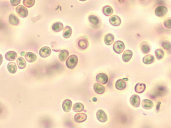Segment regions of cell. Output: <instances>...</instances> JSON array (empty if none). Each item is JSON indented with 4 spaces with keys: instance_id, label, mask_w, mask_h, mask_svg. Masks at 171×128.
<instances>
[{
    "instance_id": "21",
    "label": "cell",
    "mask_w": 171,
    "mask_h": 128,
    "mask_svg": "<svg viewBox=\"0 0 171 128\" xmlns=\"http://www.w3.org/2000/svg\"><path fill=\"white\" fill-rule=\"evenodd\" d=\"M52 29L53 30V31L56 32H60L64 29V25L61 22H56L52 26Z\"/></svg>"
},
{
    "instance_id": "37",
    "label": "cell",
    "mask_w": 171,
    "mask_h": 128,
    "mask_svg": "<svg viewBox=\"0 0 171 128\" xmlns=\"http://www.w3.org/2000/svg\"><path fill=\"white\" fill-rule=\"evenodd\" d=\"M3 62V56L2 55L0 54V65L2 64Z\"/></svg>"
},
{
    "instance_id": "6",
    "label": "cell",
    "mask_w": 171,
    "mask_h": 128,
    "mask_svg": "<svg viewBox=\"0 0 171 128\" xmlns=\"http://www.w3.org/2000/svg\"><path fill=\"white\" fill-rule=\"evenodd\" d=\"M96 117L98 121L101 123H105L108 121V117L106 113L101 109H99L97 111Z\"/></svg>"
},
{
    "instance_id": "27",
    "label": "cell",
    "mask_w": 171,
    "mask_h": 128,
    "mask_svg": "<svg viewBox=\"0 0 171 128\" xmlns=\"http://www.w3.org/2000/svg\"><path fill=\"white\" fill-rule=\"evenodd\" d=\"M72 33V30L70 26H67L64 28V30L63 31V37L65 38H70Z\"/></svg>"
},
{
    "instance_id": "34",
    "label": "cell",
    "mask_w": 171,
    "mask_h": 128,
    "mask_svg": "<svg viewBox=\"0 0 171 128\" xmlns=\"http://www.w3.org/2000/svg\"><path fill=\"white\" fill-rule=\"evenodd\" d=\"M151 50V48L148 44H144L141 46V51L144 54H147L149 53Z\"/></svg>"
},
{
    "instance_id": "19",
    "label": "cell",
    "mask_w": 171,
    "mask_h": 128,
    "mask_svg": "<svg viewBox=\"0 0 171 128\" xmlns=\"http://www.w3.org/2000/svg\"><path fill=\"white\" fill-rule=\"evenodd\" d=\"M146 86L144 83H137L135 86V91L136 93H142L145 91Z\"/></svg>"
},
{
    "instance_id": "18",
    "label": "cell",
    "mask_w": 171,
    "mask_h": 128,
    "mask_svg": "<svg viewBox=\"0 0 171 128\" xmlns=\"http://www.w3.org/2000/svg\"><path fill=\"white\" fill-rule=\"evenodd\" d=\"M127 84L123 80L119 79L116 81L115 83V88L118 90H123L126 88Z\"/></svg>"
},
{
    "instance_id": "15",
    "label": "cell",
    "mask_w": 171,
    "mask_h": 128,
    "mask_svg": "<svg viewBox=\"0 0 171 128\" xmlns=\"http://www.w3.org/2000/svg\"><path fill=\"white\" fill-rule=\"evenodd\" d=\"M142 106L144 109L146 110H150L153 107L154 103L152 101L148 99H144L142 101Z\"/></svg>"
},
{
    "instance_id": "22",
    "label": "cell",
    "mask_w": 171,
    "mask_h": 128,
    "mask_svg": "<svg viewBox=\"0 0 171 128\" xmlns=\"http://www.w3.org/2000/svg\"><path fill=\"white\" fill-rule=\"evenodd\" d=\"M68 56H69L68 51L65 50V49H64V50H62L60 51V52L59 53V55H58V58L60 61L63 62L65 61L68 58Z\"/></svg>"
},
{
    "instance_id": "29",
    "label": "cell",
    "mask_w": 171,
    "mask_h": 128,
    "mask_svg": "<svg viewBox=\"0 0 171 128\" xmlns=\"http://www.w3.org/2000/svg\"><path fill=\"white\" fill-rule=\"evenodd\" d=\"M84 105L83 103H77L74 104L73 106V111L75 112H80L84 110Z\"/></svg>"
},
{
    "instance_id": "38",
    "label": "cell",
    "mask_w": 171,
    "mask_h": 128,
    "mask_svg": "<svg viewBox=\"0 0 171 128\" xmlns=\"http://www.w3.org/2000/svg\"><path fill=\"white\" fill-rule=\"evenodd\" d=\"M118 2L121 3V4H123V3L126 1V0H118Z\"/></svg>"
},
{
    "instance_id": "35",
    "label": "cell",
    "mask_w": 171,
    "mask_h": 128,
    "mask_svg": "<svg viewBox=\"0 0 171 128\" xmlns=\"http://www.w3.org/2000/svg\"><path fill=\"white\" fill-rule=\"evenodd\" d=\"M164 27L168 29H171V18H166L164 22Z\"/></svg>"
},
{
    "instance_id": "33",
    "label": "cell",
    "mask_w": 171,
    "mask_h": 128,
    "mask_svg": "<svg viewBox=\"0 0 171 128\" xmlns=\"http://www.w3.org/2000/svg\"><path fill=\"white\" fill-rule=\"evenodd\" d=\"M35 0H24L23 4L26 7L28 8L32 7L35 4Z\"/></svg>"
},
{
    "instance_id": "16",
    "label": "cell",
    "mask_w": 171,
    "mask_h": 128,
    "mask_svg": "<svg viewBox=\"0 0 171 128\" xmlns=\"http://www.w3.org/2000/svg\"><path fill=\"white\" fill-rule=\"evenodd\" d=\"M17 58V53L13 51H8L5 54V58L8 61H13L16 60Z\"/></svg>"
},
{
    "instance_id": "40",
    "label": "cell",
    "mask_w": 171,
    "mask_h": 128,
    "mask_svg": "<svg viewBox=\"0 0 171 128\" xmlns=\"http://www.w3.org/2000/svg\"><path fill=\"white\" fill-rule=\"evenodd\" d=\"M23 53H24V52H22V55H24V54H23Z\"/></svg>"
},
{
    "instance_id": "4",
    "label": "cell",
    "mask_w": 171,
    "mask_h": 128,
    "mask_svg": "<svg viewBox=\"0 0 171 128\" xmlns=\"http://www.w3.org/2000/svg\"><path fill=\"white\" fill-rule=\"evenodd\" d=\"M125 48V44L121 40H117L114 44L113 48L115 52L117 54H121L123 52Z\"/></svg>"
},
{
    "instance_id": "23",
    "label": "cell",
    "mask_w": 171,
    "mask_h": 128,
    "mask_svg": "<svg viewBox=\"0 0 171 128\" xmlns=\"http://www.w3.org/2000/svg\"><path fill=\"white\" fill-rule=\"evenodd\" d=\"M9 22L10 24L14 26H17L20 23L19 19L14 14H10L9 16Z\"/></svg>"
},
{
    "instance_id": "26",
    "label": "cell",
    "mask_w": 171,
    "mask_h": 128,
    "mask_svg": "<svg viewBox=\"0 0 171 128\" xmlns=\"http://www.w3.org/2000/svg\"><path fill=\"white\" fill-rule=\"evenodd\" d=\"M103 13L107 17H110L113 13V10L111 6H105L103 8Z\"/></svg>"
},
{
    "instance_id": "36",
    "label": "cell",
    "mask_w": 171,
    "mask_h": 128,
    "mask_svg": "<svg viewBox=\"0 0 171 128\" xmlns=\"http://www.w3.org/2000/svg\"><path fill=\"white\" fill-rule=\"evenodd\" d=\"M21 0H10V4L13 6H18Z\"/></svg>"
},
{
    "instance_id": "12",
    "label": "cell",
    "mask_w": 171,
    "mask_h": 128,
    "mask_svg": "<svg viewBox=\"0 0 171 128\" xmlns=\"http://www.w3.org/2000/svg\"><path fill=\"white\" fill-rule=\"evenodd\" d=\"M93 88H94V90L95 92V93L99 94V95L103 94L105 91V87L99 83H95L94 85Z\"/></svg>"
},
{
    "instance_id": "24",
    "label": "cell",
    "mask_w": 171,
    "mask_h": 128,
    "mask_svg": "<svg viewBox=\"0 0 171 128\" xmlns=\"http://www.w3.org/2000/svg\"><path fill=\"white\" fill-rule=\"evenodd\" d=\"M78 45L79 48L85 50L88 47L89 43H88V40H85V38H82L81 40H78Z\"/></svg>"
},
{
    "instance_id": "11",
    "label": "cell",
    "mask_w": 171,
    "mask_h": 128,
    "mask_svg": "<svg viewBox=\"0 0 171 128\" xmlns=\"http://www.w3.org/2000/svg\"><path fill=\"white\" fill-rule=\"evenodd\" d=\"M72 101L69 99H65L63 101L62 103V108L63 110L65 112H69L71 110V109L72 107Z\"/></svg>"
},
{
    "instance_id": "17",
    "label": "cell",
    "mask_w": 171,
    "mask_h": 128,
    "mask_svg": "<svg viewBox=\"0 0 171 128\" xmlns=\"http://www.w3.org/2000/svg\"><path fill=\"white\" fill-rule=\"evenodd\" d=\"M114 39L115 38L112 34L108 33L104 38V42L107 45L110 46L113 43Z\"/></svg>"
},
{
    "instance_id": "3",
    "label": "cell",
    "mask_w": 171,
    "mask_h": 128,
    "mask_svg": "<svg viewBox=\"0 0 171 128\" xmlns=\"http://www.w3.org/2000/svg\"><path fill=\"white\" fill-rule=\"evenodd\" d=\"M16 13L21 18H26L28 15L29 12L26 8L23 5H19L15 9Z\"/></svg>"
},
{
    "instance_id": "14",
    "label": "cell",
    "mask_w": 171,
    "mask_h": 128,
    "mask_svg": "<svg viewBox=\"0 0 171 128\" xmlns=\"http://www.w3.org/2000/svg\"><path fill=\"white\" fill-rule=\"evenodd\" d=\"M133 56V52L130 50H127L123 52L122 58L124 62L128 63L130 60H131L132 57Z\"/></svg>"
},
{
    "instance_id": "1",
    "label": "cell",
    "mask_w": 171,
    "mask_h": 128,
    "mask_svg": "<svg viewBox=\"0 0 171 128\" xmlns=\"http://www.w3.org/2000/svg\"><path fill=\"white\" fill-rule=\"evenodd\" d=\"M78 57L76 55L74 54L71 55L66 61V66L70 69H73L78 65Z\"/></svg>"
},
{
    "instance_id": "32",
    "label": "cell",
    "mask_w": 171,
    "mask_h": 128,
    "mask_svg": "<svg viewBox=\"0 0 171 128\" xmlns=\"http://www.w3.org/2000/svg\"><path fill=\"white\" fill-rule=\"evenodd\" d=\"M161 46L166 50L171 49V43L169 40H163L161 43Z\"/></svg>"
},
{
    "instance_id": "28",
    "label": "cell",
    "mask_w": 171,
    "mask_h": 128,
    "mask_svg": "<svg viewBox=\"0 0 171 128\" xmlns=\"http://www.w3.org/2000/svg\"><path fill=\"white\" fill-rule=\"evenodd\" d=\"M88 20L90 23L93 25H98L99 23V20L96 15H90L88 17Z\"/></svg>"
},
{
    "instance_id": "8",
    "label": "cell",
    "mask_w": 171,
    "mask_h": 128,
    "mask_svg": "<svg viewBox=\"0 0 171 128\" xmlns=\"http://www.w3.org/2000/svg\"><path fill=\"white\" fill-rule=\"evenodd\" d=\"M51 50L49 47H43L39 51V54L42 58H46L50 55Z\"/></svg>"
},
{
    "instance_id": "5",
    "label": "cell",
    "mask_w": 171,
    "mask_h": 128,
    "mask_svg": "<svg viewBox=\"0 0 171 128\" xmlns=\"http://www.w3.org/2000/svg\"><path fill=\"white\" fill-rule=\"evenodd\" d=\"M96 80L98 83H100L102 85H105L108 82V77L105 73H99L96 76Z\"/></svg>"
},
{
    "instance_id": "31",
    "label": "cell",
    "mask_w": 171,
    "mask_h": 128,
    "mask_svg": "<svg viewBox=\"0 0 171 128\" xmlns=\"http://www.w3.org/2000/svg\"><path fill=\"white\" fill-rule=\"evenodd\" d=\"M155 53L156 58L158 60H160L161 59H162L164 56V50L161 49H156L155 51Z\"/></svg>"
},
{
    "instance_id": "10",
    "label": "cell",
    "mask_w": 171,
    "mask_h": 128,
    "mask_svg": "<svg viewBox=\"0 0 171 128\" xmlns=\"http://www.w3.org/2000/svg\"><path fill=\"white\" fill-rule=\"evenodd\" d=\"M109 22L114 26H118L121 23V18L116 15H113L109 19Z\"/></svg>"
},
{
    "instance_id": "39",
    "label": "cell",
    "mask_w": 171,
    "mask_h": 128,
    "mask_svg": "<svg viewBox=\"0 0 171 128\" xmlns=\"http://www.w3.org/2000/svg\"><path fill=\"white\" fill-rule=\"evenodd\" d=\"M80 1H82V2H84V1H87V0H80Z\"/></svg>"
},
{
    "instance_id": "9",
    "label": "cell",
    "mask_w": 171,
    "mask_h": 128,
    "mask_svg": "<svg viewBox=\"0 0 171 128\" xmlns=\"http://www.w3.org/2000/svg\"><path fill=\"white\" fill-rule=\"evenodd\" d=\"M87 118V115L85 113H78L74 116V121L78 123H81L86 121Z\"/></svg>"
},
{
    "instance_id": "30",
    "label": "cell",
    "mask_w": 171,
    "mask_h": 128,
    "mask_svg": "<svg viewBox=\"0 0 171 128\" xmlns=\"http://www.w3.org/2000/svg\"><path fill=\"white\" fill-rule=\"evenodd\" d=\"M17 63L18 67L20 69H24L26 66V62L25 60L22 57H19L18 58L17 60Z\"/></svg>"
},
{
    "instance_id": "2",
    "label": "cell",
    "mask_w": 171,
    "mask_h": 128,
    "mask_svg": "<svg viewBox=\"0 0 171 128\" xmlns=\"http://www.w3.org/2000/svg\"><path fill=\"white\" fill-rule=\"evenodd\" d=\"M168 12V9L164 6H159L156 8L154 11L155 15L159 18L164 17V16L166 15Z\"/></svg>"
},
{
    "instance_id": "25",
    "label": "cell",
    "mask_w": 171,
    "mask_h": 128,
    "mask_svg": "<svg viewBox=\"0 0 171 128\" xmlns=\"http://www.w3.org/2000/svg\"><path fill=\"white\" fill-rule=\"evenodd\" d=\"M8 71L11 74H15L17 71V66L15 62L8 63L7 65Z\"/></svg>"
},
{
    "instance_id": "7",
    "label": "cell",
    "mask_w": 171,
    "mask_h": 128,
    "mask_svg": "<svg viewBox=\"0 0 171 128\" xmlns=\"http://www.w3.org/2000/svg\"><path fill=\"white\" fill-rule=\"evenodd\" d=\"M130 101L131 105L135 108H138L140 105L141 103V98L140 97L137 95H133L131 97Z\"/></svg>"
},
{
    "instance_id": "20",
    "label": "cell",
    "mask_w": 171,
    "mask_h": 128,
    "mask_svg": "<svg viewBox=\"0 0 171 128\" xmlns=\"http://www.w3.org/2000/svg\"><path fill=\"white\" fill-rule=\"evenodd\" d=\"M155 61V57L154 56L151 54H148L146 55L142 59V62L144 64L149 65L154 63Z\"/></svg>"
},
{
    "instance_id": "13",
    "label": "cell",
    "mask_w": 171,
    "mask_h": 128,
    "mask_svg": "<svg viewBox=\"0 0 171 128\" xmlns=\"http://www.w3.org/2000/svg\"><path fill=\"white\" fill-rule=\"evenodd\" d=\"M25 58L27 62L30 63H34L37 60V56L34 53L31 52L26 53L25 55Z\"/></svg>"
}]
</instances>
